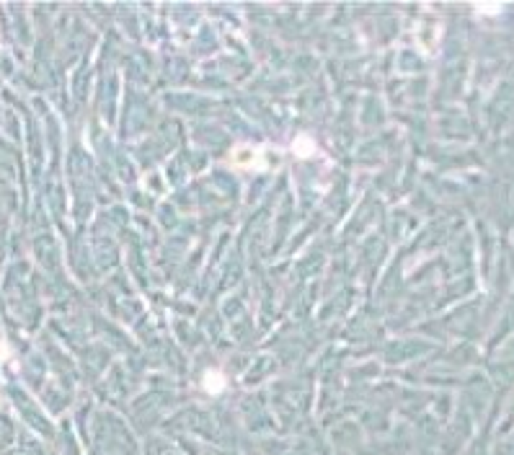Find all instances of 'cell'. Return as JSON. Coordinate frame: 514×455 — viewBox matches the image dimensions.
Wrapping results in <instances>:
<instances>
[{
    "label": "cell",
    "mask_w": 514,
    "mask_h": 455,
    "mask_svg": "<svg viewBox=\"0 0 514 455\" xmlns=\"http://www.w3.org/2000/svg\"><path fill=\"white\" fill-rule=\"evenodd\" d=\"M233 158H236L238 165H241V168H245V171H262V168H264L262 150L251 148V145H238L236 153H233Z\"/></svg>",
    "instance_id": "cell-1"
},
{
    "label": "cell",
    "mask_w": 514,
    "mask_h": 455,
    "mask_svg": "<svg viewBox=\"0 0 514 455\" xmlns=\"http://www.w3.org/2000/svg\"><path fill=\"white\" fill-rule=\"evenodd\" d=\"M292 153L295 156H300V158H308V156L316 153V145H313L311 137H297V140L292 142Z\"/></svg>",
    "instance_id": "cell-2"
}]
</instances>
